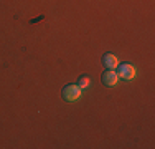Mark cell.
<instances>
[{
    "mask_svg": "<svg viewBox=\"0 0 155 149\" xmlns=\"http://www.w3.org/2000/svg\"><path fill=\"white\" fill-rule=\"evenodd\" d=\"M102 63H104V66H107V70H114L119 66V60L112 53H106L104 58H102Z\"/></svg>",
    "mask_w": 155,
    "mask_h": 149,
    "instance_id": "277c9868",
    "label": "cell"
},
{
    "mask_svg": "<svg viewBox=\"0 0 155 149\" xmlns=\"http://www.w3.org/2000/svg\"><path fill=\"white\" fill-rule=\"evenodd\" d=\"M81 96H83V93H81V88L78 85H68L63 89V98L66 101H78Z\"/></svg>",
    "mask_w": 155,
    "mask_h": 149,
    "instance_id": "6da1fadb",
    "label": "cell"
},
{
    "mask_svg": "<svg viewBox=\"0 0 155 149\" xmlns=\"http://www.w3.org/2000/svg\"><path fill=\"white\" fill-rule=\"evenodd\" d=\"M119 68V76L125 81H130L135 78V66L130 63H122V65L117 66Z\"/></svg>",
    "mask_w": 155,
    "mask_h": 149,
    "instance_id": "7a4b0ae2",
    "label": "cell"
},
{
    "mask_svg": "<svg viewBox=\"0 0 155 149\" xmlns=\"http://www.w3.org/2000/svg\"><path fill=\"white\" fill-rule=\"evenodd\" d=\"M89 85H91L89 76H81V78H79V85H78L79 88H87Z\"/></svg>",
    "mask_w": 155,
    "mask_h": 149,
    "instance_id": "5b68a950",
    "label": "cell"
},
{
    "mask_svg": "<svg viewBox=\"0 0 155 149\" xmlns=\"http://www.w3.org/2000/svg\"><path fill=\"white\" fill-rule=\"evenodd\" d=\"M117 81H119V74L114 71V70H107V71L102 73V83L106 86H114Z\"/></svg>",
    "mask_w": 155,
    "mask_h": 149,
    "instance_id": "3957f363",
    "label": "cell"
}]
</instances>
